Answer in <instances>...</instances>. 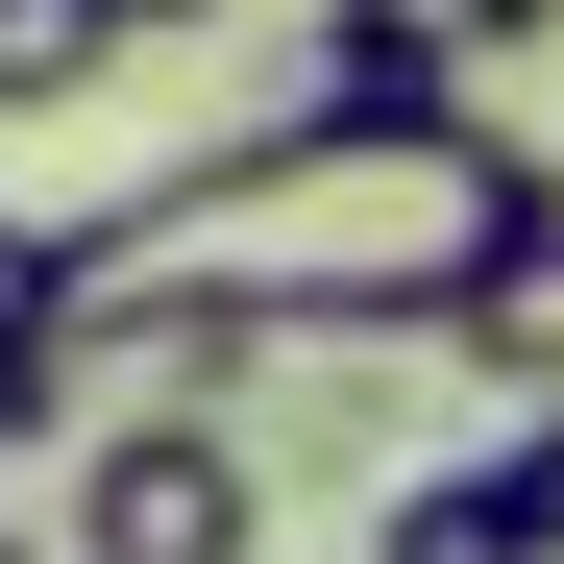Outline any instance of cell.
Returning <instances> with one entry per match:
<instances>
[{"label":"cell","instance_id":"obj_1","mask_svg":"<svg viewBox=\"0 0 564 564\" xmlns=\"http://www.w3.org/2000/svg\"><path fill=\"white\" fill-rule=\"evenodd\" d=\"M74 270H148V295H221L270 344H466L491 295L564 270V172L466 123H246V148H172L148 197L74 221Z\"/></svg>","mask_w":564,"mask_h":564},{"label":"cell","instance_id":"obj_2","mask_svg":"<svg viewBox=\"0 0 564 564\" xmlns=\"http://www.w3.org/2000/svg\"><path fill=\"white\" fill-rule=\"evenodd\" d=\"M50 564H270V442L246 417H74Z\"/></svg>","mask_w":564,"mask_h":564},{"label":"cell","instance_id":"obj_3","mask_svg":"<svg viewBox=\"0 0 564 564\" xmlns=\"http://www.w3.org/2000/svg\"><path fill=\"white\" fill-rule=\"evenodd\" d=\"M270 123H368V148L466 123V25H442V0H295V99H270Z\"/></svg>","mask_w":564,"mask_h":564},{"label":"cell","instance_id":"obj_4","mask_svg":"<svg viewBox=\"0 0 564 564\" xmlns=\"http://www.w3.org/2000/svg\"><path fill=\"white\" fill-rule=\"evenodd\" d=\"M99 368H74V221H0V442H74Z\"/></svg>","mask_w":564,"mask_h":564},{"label":"cell","instance_id":"obj_5","mask_svg":"<svg viewBox=\"0 0 564 564\" xmlns=\"http://www.w3.org/2000/svg\"><path fill=\"white\" fill-rule=\"evenodd\" d=\"M368 564H540V516H516V466L466 442V466H393V491H368Z\"/></svg>","mask_w":564,"mask_h":564},{"label":"cell","instance_id":"obj_6","mask_svg":"<svg viewBox=\"0 0 564 564\" xmlns=\"http://www.w3.org/2000/svg\"><path fill=\"white\" fill-rule=\"evenodd\" d=\"M123 50H148L123 0H0V123H50V99H99Z\"/></svg>","mask_w":564,"mask_h":564},{"label":"cell","instance_id":"obj_7","mask_svg":"<svg viewBox=\"0 0 564 564\" xmlns=\"http://www.w3.org/2000/svg\"><path fill=\"white\" fill-rule=\"evenodd\" d=\"M442 368H491V417H540V393H564V270H540V295H491Z\"/></svg>","mask_w":564,"mask_h":564},{"label":"cell","instance_id":"obj_8","mask_svg":"<svg viewBox=\"0 0 564 564\" xmlns=\"http://www.w3.org/2000/svg\"><path fill=\"white\" fill-rule=\"evenodd\" d=\"M442 25H466V74H491V50H540V25H564V0H442Z\"/></svg>","mask_w":564,"mask_h":564},{"label":"cell","instance_id":"obj_9","mask_svg":"<svg viewBox=\"0 0 564 564\" xmlns=\"http://www.w3.org/2000/svg\"><path fill=\"white\" fill-rule=\"evenodd\" d=\"M123 25H148V50H172V25H221V0H123Z\"/></svg>","mask_w":564,"mask_h":564},{"label":"cell","instance_id":"obj_10","mask_svg":"<svg viewBox=\"0 0 564 564\" xmlns=\"http://www.w3.org/2000/svg\"><path fill=\"white\" fill-rule=\"evenodd\" d=\"M0 564H50V540H0Z\"/></svg>","mask_w":564,"mask_h":564}]
</instances>
